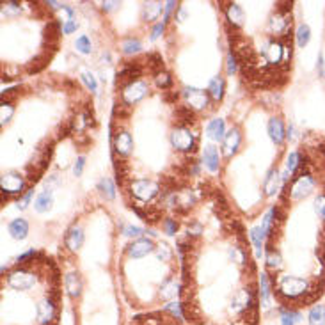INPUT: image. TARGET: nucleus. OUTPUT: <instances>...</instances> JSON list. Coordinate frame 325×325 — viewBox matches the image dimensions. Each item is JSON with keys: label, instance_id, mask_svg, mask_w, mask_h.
I'll use <instances>...</instances> for the list:
<instances>
[{"label": "nucleus", "instance_id": "nucleus-1", "mask_svg": "<svg viewBox=\"0 0 325 325\" xmlns=\"http://www.w3.org/2000/svg\"><path fill=\"white\" fill-rule=\"evenodd\" d=\"M36 274L32 272L27 266L18 265V268H15L13 272H9L8 276V285L11 290L16 292H27V290H32L36 285Z\"/></svg>", "mask_w": 325, "mask_h": 325}, {"label": "nucleus", "instance_id": "nucleus-2", "mask_svg": "<svg viewBox=\"0 0 325 325\" xmlns=\"http://www.w3.org/2000/svg\"><path fill=\"white\" fill-rule=\"evenodd\" d=\"M130 192L135 199L142 201V203H149L160 194V185L151 180H132L130 181Z\"/></svg>", "mask_w": 325, "mask_h": 325}, {"label": "nucleus", "instance_id": "nucleus-3", "mask_svg": "<svg viewBox=\"0 0 325 325\" xmlns=\"http://www.w3.org/2000/svg\"><path fill=\"white\" fill-rule=\"evenodd\" d=\"M171 144L181 153H190L196 148V137L190 132L189 126H178L173 133H171Z\"/></svg>", "mask_w": 325, "mask_h": 325}, {"label": "nucleus", "instance_id": "nucleus-4", "mask_svg": "<svg viewBox=\"0 0 325 325\" xmlns=\"http://www.w3.org/2000/svg\"><path fill=\"white\" fill-rule=\"evenodd\" d=\"M130 325H181V321L173 313L156 311V313L139 314V316L133 318Z\"/></svg>", "mask_w": 325, "mask_h": 325}, {"label": "nucleus", "instance_id": "nucleus-5", "mask_svg": "<svg viewBox=\"0 0 325 325\" xmlns=\"http://www.w3.org/2000/svg\"><path fill=\"white\" fill-rule=\"evenodd\" d=\"M148 94V84L144 80H135L130 82L128 85H125L121 91V98L125 105H135Z\"/></svg>", "mask_w": 325, "mask_h": 325}, {"label": "nucleus", "instance_id": "nucleus-6", "mask_svg": "<svg viewBox=\"0 0 325 325\" xmlns=\"http://www.w3.org/2000/svg\"><path fill=\"white\" fill-rule=\"evenodd\" d=\"M183 98L187 100L189 107L196 109V111H203V109L208 107V101H210V94L208 91H203V89L197 87H185L183 89Z\"/></svg>", "mask_w": 325, "mask_h": 325}, {"label": "nucleus", "instance_id": "nucleus-7", "mask_svg": "<svg viewBox=\"0 0 325 325\" xmlns=\"http://www.w3.org/2000/svg\"><path fill=\"white\" fill-rule=\"evenodd\" d=\"M155 251V244H153V240H149V238H137V240L130 242L128 245H126V254L130 256V258H144V256H148L149 252Z\"/></svg>", "mask_w": 325, "mask_h": 325}, {"label": "nucleus", "instance_id": "nucleus-8", "mask_svg": "<svg viewBox=\"0 0 325 325\" xmlns=\"http://www.w3.org/2000/svg\"><path fill=\"white\" fill-rule=\"evenodd\" d=\"M0 187L4 194H22L25 187V180L18 173H6L0 180Z\"/></svg>", "mask_w": 325, "mask_h": 325}, {"label": "nucleus", "instance_id": "nucleus-9", "mask_svg": "<svg viewBox=\"0 0 325 325\" xmlns=\"http://www.w3.org/2000/svg\"><path fill=\"white\" fill-rule=\"evenodd\" d=\"M240 142H242V135H240V130L238 128H231L228 133H226L224 141H222V153L226 156H233L235 153L238 151L240 148Z\"/></svg>", "mask_w": 325, "mask_h": 325}, {"label": "nucleus", "instance_id": "nucleus-10", "mask_svg": "<svg viewBox=\"0 0 325 325\" xmlns=\"http://www.w3.org/2000/svg\"><path fill=\"white\" fill-rule=\"evenodd\" d=\"M133 149V139L128 132H118L114 135V151L119 156H128Z\"/></svg>", "mask_w": 325, "mask_h": 325}, {"label": "nucleus", "instance_id": "nucleus-11", "mask_svg": "<svg viewBox=\"0 0 325 325\" xmlns=\"http://www.w3.org/2000/svg\"><path fill=\"white\" fill-rule=\"evenodd\" d=\"M268 135H270V139H272L274 144L283 146V142H285V137H286L283 119H279V118L270 119V121H268Z\"/></svg>", "mask_w": 325, "mask_h": 325}, {"label": "nucleus", "instance_id": "nucleus-12", "mask_svg": "<svg viewBox=\"0 0 325 325\" xmlns=\"http://www.w3.org/2000/svg\"><path fill=\"white\" fill-rule=\"evenodd\" d=\"M64 244H66V247L70 249L71 252H77L78 249L82 247V244H84V231H82L78 226L70 228L66 237H64Z\"/></svg>", "mask_w": 325, "mask_h": 325}, {"label": "nucleus", "instance_id": "nucleus-13", "mask_svg": "<svg viewBox=\"0 0 325 325\" xmlns=\"http://www.w3.org/2000/svg\"><path fill=\"white\" fill-rule=\"evenodd\" d=\"M203 160H204V166H206L208 171L211 173H217L219 166H221V156H219V149L215 148L213 144L206 146L203 153Z\"/></svg>", "mask_w": 325, "mask_h": 325}, {"label": "nucleus", "instance_id": "nucleus-14", "mask_svg": "<svg viewBox=\"0 0 325 325\" xmlns=\"http://www.w3.org/2000/svg\"><path fill=\"white\" fill-rule=\"evenodd\" d=\"M206 133H208V137H211L213 141H224V137H226V125H224V119H221V118H217V119H211L210 123H208V126H206Z\"/></svg>", "mask_w": 325, "mask_h": 325}, {"label": "nucleus", "instance_id": "nucleus-15", "mask_svg": "<svg viewBox=\"0 0 325 325\" xmlns=\"http://www.w3.org/2000/svg\"><path fill=\"white\" fill-rule=\"evenodd\" d=\"M64 283H66L68 295H70L71 299H77L82 292V279H80V276H78V272H70L66 276V279H64Z\"/></svg>", "mask_w": 325, "mask_h": 325}, {"label": "nucleus", "instance_id": "nucleus-16", "mask_svg": "<svg viewBox=\"0 0 325 325\" xmlns=\"http://www.w3.org/2000/svg\"><path fill=\"white\" fill-rule=\"evenodd\" d=\"M9 233L16 240L27 238V235H29V224H27L25 219H15V221L9 222Z\"/></svg>", "mask_w": 325, "mask_h": 325}, {"label": "nucleus", "instance_id": "nucleus-17", "mask_svg": "<svg viewBox=\"0 0 325 325\" xmlns=\"http://www.w3.org/2000/svg\"><path fill=\"white\" fill-rule=\"evenodd\" d=\"M52 204H53L52 190H43V192L36 197V201H34V210H36L37 213H44V211H48L50 208H52Z\"/></svg>", "mask_w": 325, "mask_h": 325}, {"label": "nucleus", "instance_id": "nucleus-18", "mask_svg": "<svg viewBox=\"0 0 325 325\" xmlns=\"http://www.w3.org/2000/svg\"><path fill=\"white\" fill-rule=\"evenodd\" d=\"M277 189H279V173H277V167H272L266 173L263 190H265V196H274L277 192Z\"/></svg>", "mask_w": 325, "mask_h": 325}, {"label": "nucleus", "instance_id": "nucleus-19", "mask_svg": "<svg viewBox=\"0 0 325 325\" xmlns=\"http://www.w3.org/2000/svg\"><path fill=\"white\" fill-rule=\"evenodd\" d=\"M226 16H228V22L233 27H242V23H244V20H245L244 11H242V8L238 4H228V8H226Z\"/></svg>", "mask_w": 325, "mask_h": 325}, {"label": "nucleus", "instance_id": "nucleus-20", "mask_svg": "<svg viewBox=\"0 0 325 325\" xmlns=\"http://www.w3.org/2000/svg\"><path fill=\"white\" fill-rule=\"evenodd\" d=\"M208 94H210L211 100L221 101L222 96H224V78L222 77L211 78L210 85H208Z\"/></svg>", "mask_w": 325, "mask_h": 325}, {"label": "nucleus", "instance_id": "nucleus-21", "mask_svg": "<svg viewBox=\"0 0 325 325\" xmlns=\"http://www.w3.org/2000/svg\"><path fill=\"white\" fill-rule=\"evenodd\" d=\"M162 9H166L162 2H148V4H144V9H142V18L146 22H155L160 16V13H162Z\"/></svg>", "mask_w": 325, "mask_h": 325}, {"label": "nucleus", "instance_id": "nucleus-22", "mask_svg": "<svg viewBox=\"0 0 325 325\" xmlns=\"http://www.w3.org/2000/svg\"><path fill=\"white\" fill-rule=\"evenodd\" d=\"M307 320H309V325H325V306L316 304L311 307Z\"/></svg>", "mask_w": 325, "mask_h": 325}, {"label": "nucleus", "instance_id": "nucleus-23", "mask_svg": "<svg viewBox=\"0 0 325 325\" xmlns=\"http://www.w3.org/2000/svg\"><path fill=\"white\" fill-rule=\"evenodd\" d=\"M98 190L105 199H114L116 197V187L111 178H101L100 183H98Z\"/></svg>", "mask_w": 325, "mask_h": 325}, {"label": "nucleus", "instance_id": "nucleus-24", "mask_svg": "<svg viewBox=\"0 0 325 325\" xmlns=\"http://www.w3.org/2000/svg\"><path fill=\"white\" fill-rule=\"evenodd\" d=\"M141 48H142V44L137 37H126V39L121 43V50H123V53H126V56H133V53L141 52Z\"/></svg>", "mask_w": 325, "mask_h": 325}, {"label": "nucleus", "instance_id": "nucleus-25", "mask_svg": "<svg viewBox=\"0 0 325 325\" xmlns=\"http://www.w3.org/2000/svg\"><path fill=\"white\" fill-rule=\"evenodd\" d=\"M281 265H283L281 254H279L277 251H274V249H268V252H266V266L276 274V272L281 270Z\"/></svg>", "mask_w": 325, "mask_h": 325}, {"label": "nucleus", "instance_id": "nucleus-26", "mask_svg": "<svg viewBox=\"0 0 325 325\" xmlns=\"http://www.w3.org/2000/svg\"><path fill=\"white\" fill-rule=\"evenodd\" d=\"M297 44H299L300 48H304L307 43H309L311 39V29L309 25H306V23H302V25H299V29H297Z\"/></svg>", "mask_w": 325, "mask_h": 325}, {"label": "nucleus", "instance_id": "nucleus-27", "mask_svg": "<svg viewBox=\"0 0 325 325\" xmlns=\"http://www.w3.org/2000/svg\"><path fill=\"white\" fill-rule=\"evenodd\" d=\"M302 166V155L299 151H292L288 155V162H286V171L288 173H297V169Z\"/></svg>", "mask_w": 325, "mask_h": 325}, {"label": "nucleus", "instance_id": "nucleus-28", "mask_svg": "<svg viewBox=\"0 0 325 325\" xmlns=\"http://www.w3.org/2000/svg\"><path fill=\"white\" fill-rule=\"evenodd\" d=\"M251 238H252V242H254V247H256V251H258V254H261L263 240H265V233H263L261 226L251 229Z\"/></svg>", "mask_w": 325, "mask_h": 325}, {"label": "nucleus", "instance_id": "nucleus-29", "mask_svg": "<svg viewBox=\"0 0 325 325\" xmlns=\"http://www.w3.org/2000/svg\"><path fill=\"white\" fill-rule=\"evenodd\" d=\"M13 114H15V105H11L9 101H2V107H0V118H2V125L11 121Z\"/></svg>", "mask_w": 325, "mask_h": 325}, {"label": "nucleus", "instance_id": "nucleus-30", "mask_svg": "<svg viewBox=\"0 0 325 325\" xmlns=\"http://www.w3.org/2000/svg\"><path fill=\"white\" fill-rule=\"evenodd\" d=\"M155 82H156V85L162 89H169L171 85H173V78H171V75L167 73V71H158V73H155Z\"/></svg>", "mask_w": 325, "mask_h": 325}, {"label": "nucleus", "instance_id": "nucleus-31", "mask_svg": "<svg viewBox=\"0 0 325 325\" xmlns=\"http://www.w3.org/2000/svg\"><path fill=\"white\" fill-rule=\"evenodd\" d=\"M259 283H261V300L263 306H266L268 302V295H270V281H268V274L263 272L261 277H259Z\"/></svg>", "mask_w": 325, "mask_h": 325}, {"label": "nucleus", "instance_id": "nucleus-32", "mask_svg": "<svg viewBox=\"0 0 325 325\" xmlns=\"http://www.w3.org/2000/svg\"><path fill=\"white\" fill-rule=\"evenodd\" d=\"M75 46H77V50L80 53H91V39H89L87 36H80L77 39V43H75Z\"/></svg>", "mask_w": 325, "mask_h": 325}, {"label": "nucleus", "instance_id": "nucleus-33", "mask_svg": "<svg viewBox=\"0 0 325 325\" xmlns=\"http://www.w3.org/2000/svg\"><path fill=\"white\" fill-rule=\"evenodd\" d=\"M82 80H84V84L87 85L89 91H91V92H96L98 84H96V78H94V75L89 73V71H82Z\"/></svg>", "mask_w": 325, "mask_h": 325}, {"label": "nucleus", "instance_id": "nucleus-34", "mask_svg": "<svg viewBox=\"0 0 325 325\" xmlns=\"http://www.w3.org/2000/svg\"><path fill=\"white\" fill-rule=\"evenodd\" d=\"M314 210H316L318 217L325 222V192L318 194L316 201H314Z\"/></svg>", "mask_w": 325, "mask_h": 325}, {"label": "nucleus", "instance_id": "nucleus-35", "mask_svg": "<svg viewBox=\"0 0 325 325\" xmlns=\"http://www.w3.org/2000/svg\"><path fill=\"white\" fill-rule=\"evenodd\" d=\"M144 233V231H142L141 228H137V226H125V228H123V235H125V237H130V238H139L141 237V235Z\"/></svg>", "mask_w": 325, "mask_h": 325}, {"label": "nucleus", "instance_id": "nucleus-36", "mask_svg": "<svg viewBox=\"0 0 325 325\" xmlns=\"http://www.w3.org/2000/svg\"><path fill=\"white\" fill-rule=\"evenodd\" d=\"M238 70V59L233 52L228 53V75H235Z\"/></svg>", "mask_w": 325, "mask_h": 325}, {"label": "nucleus", "instance_id": "nucleus-37", "mask_svg": "<svg viewBox=\"0 0 325 325\" xmlns=\"http://www.w3.org/2000/svg\"><path fill=\"white\" fill-rule=\"evenodd\" d=\"M164 229H166L167 235H176V231H178L176 219H166V221H164Z\"/></svg>", "mask_w": 325, "mask_h": 325}, {"label": "nucleus", "instance_id": "nucleus-38", "mask_svg": "<svg viewBox=\"0 0 325 325\" xmlns=\"http://www.w3.org/2000/svg\"><path fill=\"white\" fill-rule=\"evenodd\" d=\"M2 13H4L6 16L16 15V13H20V4H16V2H8V4H4Z\"/></svg>", "mask_w": 325, "mask_h": 325}, {"label": "nucleus", "instance_id": "nucleus-39", "mask_svg": "<svg viewBox=\"0 0 325 325\" xmlns=\"http://www.w3.org/2000/svg\"><path fill=\"white\" fill-rule=\"evenodd\" d=\"M156 256H158L160 259H169L171 258V249L167 244H160L158 245V251H156Z\"/></svg>", "mask_w": 325, "mask_h": 325}, {"label": "nucleus", "instance_id": "nucleus-40", "mask_svg": "<svg viewBox=\"0 0 325 325\" xmlns=\"http://www.w3.org/2000/svg\"><path fill=\"white\" fill-rule=\"evenodd\" d=\"M293 316H299V313H295V311H285V314H283V325L295 323L297 318H293Z\"/></svg>", "mask_w": 325, "mask_h": 325}, {"label": "nucleus", "instance_id": "nucleus-41", "mask_svg": "<svg viewBox=\"0 0 325 325\" xmlns=\"http://www.w3.org/2000/svg\"><path fill=\"white\" fill-rule=\"evenodd\" d=\"M77 27H78V23L75 22V20H68V22L63 25V34H71V32H75V30H77Z\"/></svg>", "mask_w": 325, "mask_h": 325}, {"label": "nucleus", "instance_id": "nucleus-42", "mask_svg": "<svg viewBox=\"0 0 325 325\" xmlns=\"http://www.w3.org/2000/svg\"><path fill=\"white\" fill-rule=\"evenodd\" d=\"M84 164H85V158H84V156H78L77 162H75V167H73L75 176H80V174H82V171H84Z\"/></svg>", "mask_w": 325, "mask_h": 325}, {"label": "nucleus", "instance_id": "nucleus-43", "mask_svg": "<svg viewBox=\"0 0 325 325\" xmlns=\"http://www.w3.org/2000/svg\"><path fill=\"white\" fill-rule=\"evenodd\" d=\"M164 27H166V23H164V22L156 23V25L153 27V34H151V39H153V41H155L156 37H160V34L164 32Z\"/></svg>", "mask_w": 325, "mask_h": 325}, {"label": "nucleus", "instance_id": "nucleus-44", "mask_svg": "<svg viewBox=\"0 0 325 325\" xmlns=\"http://www.w3.org/2000/svg\"><path fill=\"white\" fill-rule=\"evenodd\" d=\"M174 6H176V2H173V0L166 4V9H164V18H166V20H164V23L169 22V15H171V11L174 9Z\"/></svg>", "mask_w": 325, "mask_h": 325}, {"label": "nucleus", "instance_id": "nucleus-45", "mask_svg": "<svg viewBox=\"0 0 325 325\" xmlns=\"http://www.w3.org/2000/svg\"><path fill=\"white\" fill-rule=\"evenodd\" d=\"M32 192H34V190H32V189H29V192L25 194V197H23V201H22V204H20V208H25L27 204H29L30 197H32Z\"/></svg>", "mask_w": 325, "mask_h": 325}, {"label": "nucleus", "instance_id": "nucleus-46", "mask_svg": "<svg viewBox=\"0 0 325 325\" xmlns=\"http://www.w3.org/2000/svg\"><path fill=\"white\" fill-rule=\"evenodd\" d=\"M318 71H320V75L323 77V73H325V64H323V56H318Z\"/></svg>", "mask_w": 325, "mask_h": 325}, {"label": "nucleus", "instance_id": "nucleus-47", "mask_svg": "<svg viewBox=\"0 0 325 325\" xmlns=\"http://www.w3.org/2000/svg\"><path fill=\"white\" fill-rule=\"evenodd\" d=\"M116 6H118V2H107V4H103V9H112V8H116Z\"/></svg>", "mask_w": 325, "mask_h": 325}]
</instances>
